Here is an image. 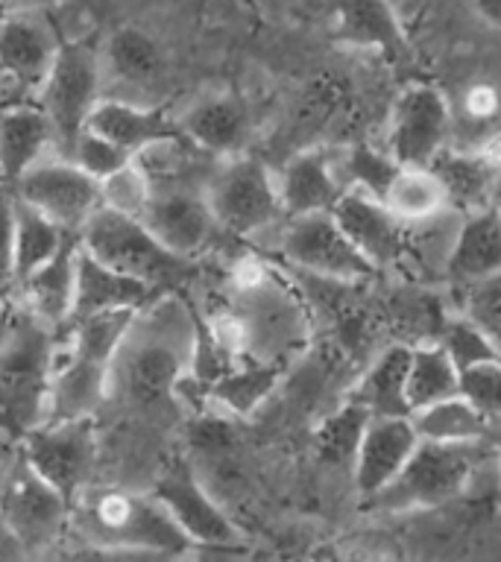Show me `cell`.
I'll list each match as a JSON object with an SVG mask.
<instances>
[{"instance_id":"1","label":"cell","mask_w":501,"mask_h":562,"mask_svg":"<svg viewBox=\"0 0 501 562\" xmlns=\"http://www.w3.org/2000/svg\"><path fill=\"white\" fill-rule=\"evenodd\" d=\"M193 316L179 293H165L135 314L118 342L109 369V398L130 411H158L176 398V386L191 367Z\"/></svg>"},{"instance_id":"2","label":"cell","mask_w":501,"mask_h":562,"mask_svg":"<svg viewBox=\"0 0 501 562\" xmlns=\"http://www.w3.org/2000/svg\"><path fill=\"white\" fill-rule=\"evenodd\" d=\"M68 530L100 551H138L182 557L193 551V542L179 530L162 501L149 492L91 486L79 492L70 504Z\"/></svg>"},{"instance_id":"3","label":"cell","mask_w":501,"mask_h":562,"mask_svg":"<svg viewBox=\"0 0 501 562\" xmlns=\"http://www.w3.org/2000/svg\"><path fill=\"white\" fill-rule=\"evenodd\" d=\"M138 311H103L70 323L59 331V351L53 367L51 416L47 419H74L97 416L109 393V369H112L118 342L126 334Z\"/></svg>"},{"instance_id":"4","label":"cell","mask_w":501,"mask_h":562,"mask_svg":"<svg viewBox=\"0 0 501 562\" xmlns=\"http://www.w3.org/2000/svg\"><path fill=\"white\" fill-rule=\"evenodd\" d=\"M56 351L59 331L30 307L21 311L7 346L0 349V430L15 442L51 416Z\"/></svg>"},{"instance_id":"5","label":"cell","mask_w":501,"mask_h":562,"mask_svg":"<svg viewBox=\"0 0 501 562\" xmlns=\"http://www.w3.org/2000/svg\"><path fill=\"white\" fill-rule=\"evenodd\" d=\"M79 244L94 255L97 261L112 270L147 281L158 293H182L193 279H200V261L167 249L138 214L100 205L79 228Z\"/></svg>"},{"instance_id":"6","label":"cell","mask_w":501,"mask_h":562,"mask_svg":"<svg viewBox=\"0 0 501 562\" xmlns=\"http://www.w3.org/2000/svg\"><path fill=\"white\" fill-rule=\"evenodd\" d=\"M220 232L249 237L272 226L281 217L279 182L272 179L261 158L226 156L214 165L209 182L202 188Z\"/></svg>"},{"instance_id":"7","label":"cell","mask_w":501,"mask_h":562,"mask_svg":"<svg viewBox=\"0 0 501 562\" xmlns=\"http://www.w3.org/2000/svg\"><path fill=\"white\" fill-rule=\"evenodd\" d=\"M100 88H103V53L97 50V44L86 38H70V42L62 38L35 100L51 117L56 147L68 153L74 138L86 130L88 114L103 97Z\"/></svg>"},{"instance_id":"8","label":"cell","mask_w":501,"mask_h":562,"mask_svg":"<svg viewBox=\"0 0 501 562\" xmlns=\"http://www.w3.org/2000/svg\"><path fill=\"white\" fill-rule=\"evenodd\" d=\"M472 446L428 442L420 439L402 472L367 504L376 509H425L457 498L472 477Z\"/></svg>"},{"instance_id":"9","label":"cell","mask_w":501,"mask_h":562,"mask_svg":"<svg viewBox=\"0 0 501 562\" xmlns=\"http://www.w3.org/2000/svg\"><path fill=\"white\" fill-rule=\"evenodd\" d=\"M281 255L311 279L337 281V284L372 279L378 272L337 226L332 211L288 217V226L281 232Z\"/></svg>"},{"instance_id":"10","label":"cell","mask_w":501,"mask_h":562,"mask_svg":"<svg viewBox=\"0 0 501 562\" xmlns=\"http://www.w3.org/2000/svg\"><path fill=\"white\" fill-rule=\"evenodd\" d=\"M21 454L74 504L94 474L97 416L42 422L21 439Z\"/></svg>"},{"instance_id":"11","label":"cell","mask_w":501,"mask_h":562,"mask_svg":"<svg viewBox=\"0 0 501 562\" xmlns=\"http://www.w3.org/2000/svg\"><path fill=\"white\" fill-rule=\"evenodd\" d=\"M153 495L170 513L179 530L193 542V548H214V551H235L241 544V533L220 507L211 490L200 481L188 457H174L158 472L153 483Z\"/></svg>"},{"instance_id":"12","label":"cell","mask_w":501,"mask_h":562,"mask_svg":"<svg viewBox=\"0 0 501 562\" xmlns=\"http://www.w3.org/2000/svg\"><path fill=\"white\" fill-rule=\"evenodd\" d=\"M15 196L59 223L65 232H79L103 205V182L74 165L70 158H42L9 184Z\"/></svg>"},{"instance_id":"13","label":"cell","mask_w":501,"mask_h":562,"mask_svg":"<svg viewBox=\"0 0 501 562\" xmlns=\"http://www.w3.org/2000/svg\"><path fill=\"white\" fill-rule=\"evenodd\" d=\"M0 516L21 548L35 553L68 533L70 501L53 483L44 481L21 454L0 495Z\"/></svg>"},{"instance_id":"14","label":"cell","mask_w":501,"mask_h":562,"mask_svg":"<svg viewBox=\"0 0 501 562\" xmlns=\"http://www.w3.org/2000/svg\"><path fill=\"white\" fill-rule=\"evenodd\" d=\"M452 109L431 82H411L399 91L387 126V153L402 167H425L446 147Z\"/></svg>"},{"instance_id":"15","label":"cell","mask_w":501,"mask_h":562,"mask_svg":"<svg viewBox=\"0 0 501 562\" xmlns=\"http://www.w3.org/2000/svg\"><path fill=\"white\" fill-rule=\"evenodd\" d=\"M141 223L174 252L200 258L220 232L202 188H158L138 211Z\"/></svg>"},{"instance_id":"16","label":"cell","mask_w":501,"mask_h":562,"mask_svg":"<svg viewBox=\"0 0 501 562\" xmlns=\"http://www.w3.org/2000/svg\"><path fill=\"white\" fill-rule=\"evenodd\" d=\"M59 42L44 9H18L0 18V68L12 77L21 97H38Z\"/></svg>"},{"instance_id":"17","label":"cell","mask_w":501,"mask_h":562,"mask_svg":"<svg viewBox=\"0 0 501 562\" xmlns=\"http://www.w3.org/2000/svg\"><path fill=\"white\" fill-rule=\"evenodd\" d=\"M332 214L337 226L346 232V237L358 246L360 255L376 270H385L399 261L404 246L402 220L396 217L378 196L349 184V188H343V193L332 205Z\"/></svg>"},{"instance_id":"18","label":"cell","mask_w":501,"mask_h":562,"mask_svg":"<svg viewBox=\"0 0 501 562\" xmlns=\"http://www.w3.org/2000/svg\"><path fill=\"white\" fill-rule=\"evenodd\" d=\"M332 35L343 47L372 50L393 65L413 56L393 0H337Z\"/></svg>"},{"instance_id":"19","label":"cell","mask_w":501,"mask_h":562,"mask_svg":"<svg viewBox=\"0 0 501 562\" xmlns=\"http://www.w3.org/2000/svg\"><path fill=\"white\" fill-rule=\"evenodd\" d=\"M416 446H420V434L413 428L411 416H372L352 463L360 498H376L402 472Z\"/></svg>"},{"instance_id":"20","label":"cell","mask_w":501,"mask_h":562,"mask_svg":"<svg viewBox=\"0 0 501 562\" xmlns=\"http://www.w3.org/2000/svg\"><path fill=\"white\" fill-rule=\"evenodd\" d=\"M156 288H149L147 281L132 279L123 272L112 270L109 263L97 261L86 246L79 244L77 249V284H74V307H70V323L86 319V316L103 314V311H141L149 302H156ZM68 323V325H70Z\"/></svg>"},{"instance_id":"21","label":"cell","mask_w":501,"mask_h":562,"mask_svg":"<svg viewBox=\"0 0 501 562\" xmlns=\"http://www.w3.org/2000/svg\"><path fill=\"white\" fill-rule=\"evenodd\" d=\"M86 130L103 135L121 149L138 156L141 149L162 144V140L179 138V121H174L162 105H141L132 100H114L100 97L86 121Z\"/></svg>"},{"instance_id":"22","label":"cell","mask_w":501,"mask_h":562,"mask_svg":"<svg viewBox=\"0 0 501 562\" xmlns=\"http://www.w3.org/2000/svg\"><path fill=\"white\" fill-rule=\"evenodd\" d=\"M179 130L211 156L226 158L244 153L253 121L249 109L237 94L202 97L179 117Z\"/></svg>"},{"instance_id":"23","label":"cell","mask_w":501,"mask_h":562,"mask_svg":"<svg viewBox=\"0 0 501 562\" xmlns=\"http://www.w3.org/2000/svg\"><path fill=\"white\" fill-rule=\"evenodd\" d=\"M77 249L79 232H68L51 261H44L26 279H21L26 307L38 319L53 325L56 331H65L74 307V284H77Z\"/></svg>"},{"instance_id":"24","label":"cell","mask_w":501,"mask_h":562,"mask_svg":"<svg viewBox=\"0 0 501 562\" xmlns=\"http://www.w3.org/2000/svg\"><path fill=\"white\" fill-rule=\"evenodd\" d=\"M51 147H56V132L42 105L15 103L0 112V182H15Z\"/></svg>"},{"instance_id":"25","label":"cell","mask_w":501,"mask_h":562,"mask_svg":"<svg viewBox=\"0 0 501 562\" xmlns=\"http://www.w3.org/2000/svg\"><path fill=\"white\" fill-rule=\"evenodd\" d=\"M501 272V214L492 205L466 211L448 252V279L460 288Z\"/></svg>"},{"instance_id":"26","label":"cell","mask_w":501,"mask_h":562,"mask_svg":"<svg viewBox=\"0 0 501 562\" xmlns=\"http://www.w3.org/2000/svg\"><path fill=\"white\" fill-rule=\"evenodd\" d=\"M279 200L285 217L311 214V211H332L343 193L341 182L332 170L325 149H302L281 167Z\"/></svg>"},{"instance_id":"27","label":"cell","mask_w":501,"mask_h":562,"mask_svg":"<svg viewBox=\"0 0 501 562\" xmlns=\"http://www.w3.org/2000/svg\"><path fill=\"white\" fill-rule=\"evenodd\" d=\"M428 167L446 191L448 205L464 211H475L490 205L492 184L501 165L492 161L483 149H452L443 147L431 158Z\"/></svg>"},{"instance_id":"28","label":"cell","mask_w":501,"mask_h":562,"mask_svg":"<svg viewBox=\"0 0 501 562\" xmlns=\"http://www.w3.org/2000/svg\"><path fill=\"white\" fill-rule=\"evenodd\" d=\"M408 369H411V346H387L378 355L349 398L360 402L372 416H411L408 407Z\"/></svg>"},{"instance_id":"29","label":"cell","mask_w":501,"mask_h":562,"mask_svg":"<svg viewBox=\"0 0 501 562\" xmlns=\"http://www.w3.org/2000/svg\"><path fill=\"white\" fill-rule=\"evenodd\" d=\"M279 378L281 363H276V360L237 355L232 367L211 381L205 398L223 404L232 416H249L276 390Z\"/></svg>"},{"instance_id":"30","label":"cell","mask_w":501,"mask_h":562,"mask_svg":"<svg viewBox=\"0 0 501 562\" xmlns=\"http://www.w3.org/2000/svg\"><path fill=\"white\" fill-rule=\"evenodd\" d=\"M411 422L416 434H420V439H428V442H452V446H475V442H481L487 428H490V416L478 411L460 393L413 411Z\"/></svg>"},{"instance_id":"31","label":"cell","mask_w":501,"mask_h":562,"mask_svg":"<svg viewBox=\"0 0 501 562\" xmlns=\"http://www.w3.org/2000/svg\"><path fill=\"white\" fill-rule=\"evenodd\" d=\"M103 70L126 86H153L165 74V53L149 33L138 26H121L105 42Z\"/></svg>"},{"instance_id":"32","label":"cell","mask_w":501,"mask_h":562,"mask_svg":"<svg viewBox=\"0 0 501 562\" xmlns=\"http://www.w3.org/2000/svg\"><path fill=\"white\" fill-rule=\"evenodd\" d=\"M460 393V372L455 360L439 342L411 346V369H408V407L420 411L428 404Z\"/></svg>"},{"instance_id":"33","label":"cell","mask_w":501,"mask_h":562,"mask_svg":"<svg viewBox=\"0 0 501 562\" xmlns=\"http://www.w3.org/2000/svg\"><path fill=\"white\" fill-rule=\"evenodd\" d=\"M381 202L402 223H420V220H428L443 209H448L446 191H443V184H439V179L428 165L399 167V173L393 176V182H390Z\"/></svg>"},{"instance_id":"34","label":"cell","mask_w":501,"mask_h":562,"mask_svg":"<svg viewBox=\"0 0 501 562\" xmlns=\"http://www.w3.org/2000/svg\"><path fill=\"white\" fill-rule=\"evenodd\" d=\"M65 235L68 232L59 223H53L47 214L15 196V281L26 279L44 261H51Z\"/></svg>"},{"instance_id":"35","label":"cell","mask_w":501,"mask_h":562,"mask_svg":"<svg viewBox=\"0 0 501 562\" xmlns=\"http://www.w3.org/2000/svg\"><path fill=\"white\" fill-rule=\"evenodd\" d=\"M369 419H372V413L364 404L355 402V398H346L337 411L329 413L320 422V428L314 434L316 457L329 465H349L352 469Z\"/></svg>"},{"instance_id":"36","label":"cell","mask_w":501,"mask_h":562,"mask_svg":"<svg viewBox=\"0 0 501 562\" xmlns=\"http://www.w3.org/2000/svg\"><path fill=\"white\" fill-rule=\"evenodd\" d=\"M437 342L448 351V358L455 360L457 372H464L475 363H483V360H501L499 342L492 340L490 334L466 314L446 323Z\"/></svg>"},{"instance_id":"37","label":"cell","mask_w":501,"mask_h":562,"mask_svg":"<svg viewBox=\"0 0 501 562\" xmlns=\"http://www.w3.org/2000/svg\"><path fill=\"white\" fill-rule=\"evenodd\" d=\"M65 158H70L74 165H79L86 173L100 179V182H105L109 176L121 173L123 167L132 165V158L135 156L118 147V144H112L109 138H103V135H97V132L91 130H82L68 147Z\"/></svg>"},{"instance_id":"38","label":"cell","mask_w":501,"mask_h":562,"mask_svg":"<svg viewBox=\"0 0 501 562\" xmlns=\"http://www.w3.org/2000/svg\"><path fill=\"white\" fill-rule=\"evenodd\" d=\"M399 167L402 165H396V158L387 149H376L369 144L352 147L349 158H346V173L352 179V188L372 193L378 200H385L387 188L393 182V176L399 173Z\"/></svg>"},{"instance_id":"39","label":"cell","mask_w":501,"mask_h":562,"mask_svg":"<svg viewBox=\"0 0 501 562\" xmlns=\"http://www.w3.org/2000/svg\"><path fill=\"white\" fill-rule=\"evenodd\" d=\"M460 395L487 416L501 413V360H483L460 372Z\"/></svg>"},{"instance_id":"40","label":"cell","mask_w":501,"mask_h":562,"mask_svg":"<svg viewBox=\"0 0 501 562\" xmlns=\"http://www.w3.org/2000/svg\"><path fill=\"white\" fill-rule=\"evenodd\" d=\"M466 316H472L501 349V272L466 284Z\"/></svg>"},{"instance_id":"41","label":"cell","mask_w":501,"mask_h":562,"mask_svg":"<svg viewBox=\"0 0 501 562\" xmlns=\"http://www.w3.org/2000/svg\"><path fill=\"white\" fill-rule=\"evenodd\" d=\"M235 425L218 413H200L188 425V442L202 457H214V460L226 457L235 448Z\"/></svg>"},{"instance_id":"42","label":"cell","mask_w":501,"mask_h":562,"mask_svg":"<svg viewBox=\"0 0 501 562\" xmlns=\"http://www.w3.org/2000/svg\"><path fill=\"white\" fill-rule=\"evenodd\" d=\"M15 281V193L0 184V290Z\"/></svg>"},{"instance_id":"43","label":"cell","mask_w":501,"mask_h":562,"mask_svg":"<svg viewBox=\"0 0 501 562\" xmlns=\"http://www.w3.org/2000/svg\"><path fill=\"white\" fill-rule=\"evenodd\" d=\"M496 109H499V97H496V91H492V88L478 86L469 91L466 112L472 114V117H490V114H496Z\"/></svg>"},{"instance_id":"44","label":"cell","mask_w":501,"mask_h":562,"mask_svg":"<svg viewBox=\"0 0 501 562\" xmlns=\"http://www.w3.org/2000/svg\"><path fill=\"white\" fill-rule=\"evenodd\" d=\"M18 314H21V307L12 302V296H9L7 290H0V349L7 346L9 334H12V328H15Z\"/></svg>"},{"instance_id":"45","label":"cell","mask_w":501,"mask_h":562,"mask_svg":"<svg viewBox=\"0 0 501 562\" xmlns=\"http://www.w3.org/2000/svg\"><path fill=\"white\" fill-rule=\"evenodd\" d=\"M475 9V15L481 18L483 24H490L492 30H501V0H469Z\"/></svg>"},{"instance_id":"46","label":"cell","mask_w":501,"mask_h":562,"mask_svg":"<svg viewBox=\"0 0 501 562\" xmlns=\"http://www.w3.org/2000/svg\"><path fill=\"white\" fill-rule=\"evenodd\" d=\"M0 7L7 12H18V9H44L47 0H0Z\"/></svg>"},{"instance_id":"47","label":"cell","mask_w":501,"mask_h":562,"mask_svg":"<svg viewBox=\"0 0 501 562\" xmlns=\"http://www.w3.org/2000/svg\"><path fill=\"white\" fill-rule=\"evenodd\" d=\"M490 205L501 214V170L496 176V184H492V193H490Z\"/></svg>"},{"instance_id":"48","label":"cell","mask_w":501,"mask_h":562,"mask_svg":"<svg viewBox=\"0 0 501 562\" xmlns=\"http://www.w3.org/2000/svg\"><path fill=\"white\" fill-rule=\"evenodd\" d=\"M393 3H396V0H393Z\"/></svg>"}]
</instances>
